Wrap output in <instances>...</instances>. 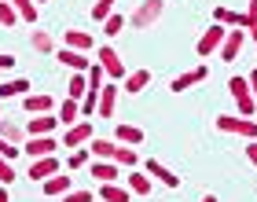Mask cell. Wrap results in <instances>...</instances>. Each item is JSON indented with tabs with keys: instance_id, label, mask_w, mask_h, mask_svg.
Masks as SVG:
<instances>
[{
	"instance_id": "6da1fadb",
	"label": "cell",
	"mask_w": 257,
	"mask_h": 202,
	"mask_svg": "<svg viewBox=\"0 0 257 202\" xmlns=\"http://www.w3.org/2000/svg\"><path fill=\"white\" fill-rule=\"evenodd\" d=\"M228 92H231V99H235V107H239V118H257V99L250 92V81L242 74L228 77Z\"/></svg>"
},
{
	"instance_id": "7a4b0ae2",
	"label": "cell",
	"mask_w": 257,
	"mask_h": 202,
	"mask_svg": "<svg viewBox=\"0 0 257 202\" xmlns=\"http://www.w3.org/2000/svg\"><path fill=\"white\" fill-rule=\"evenodd\" d=\"M162 15H166V0H140V8L128 15V26L133 30H151Z\"/></svg>"
},
{
	"instance_id": "3957f363",
	"label": "cell",
	"mask_w": 257,
	"mask_h": 202,
	"mask_svg": "<svg viewBox=\"0 0 257 202\" xmlns=\"http://www.w3.org/2000/svg\"><path fill=\"white\" fill-rule=\"evenodd\" d=\"M217 129H220V133H235V136L257 140V118H228V114H217Z\"/></svg>"
},
{
	"instance_id": "277c9868",
	"label": "cell",
	"mask_w": 257,
	"mask_h": 202,
	"mask_svg": "<svg viewBox=\"0 0 257 202\" xmlns=\"http://www.w3.org/2000/svg\"><path fill=\"white\" fill-rule=\"evenodd\" d=\"M224 37H228V26H220V22H213V26H209L206 33H202V37H198V44H195V52L198 55H213L217 48H220V44H224Z\"/></svg>"
},
{
	"instance_id": "5b68a950",
	"label": "cell",
	"mask_w": 257,
	"mask_h": 202,
	"mask_svg": "<svg viewBox=\"0 0 257 202\" xmlns=\"http://www.w3.org/2000/svg\"><path fill=\"white\" fill-rule=\"evenodd\" d=\"M242 44H246V33H242V30H231V26H228V37H224V44L217 48L220 63H235V59H239V52H242Z\"/></svg>"
},
{
	"instance_id": "8992f818",
	"label": "cell",
	"mask_w": 257,
	"mask_h": 202,
	"mask_svg": "<svg viewBox=\"0 0 257 202\" xmlns=\"http://www.w3.org/2000/svg\"><path fill=\"white\" fill-rule=\"evenodd\" d=\"M99 66L107 70V77H114V81H121V77L128 74V70H125V63H121V55L114 52L110 44H103V48H99Z\"/></svg>"
},
{
	"instance_id": "52a82bcc",
	"label": "cell",
	"mask_w": 257,
	"mask_h": 202,
	"mask_svg": "<svg viewBox=\"0 0 257 202\" xmlns=\"http://www.w3.org/2000/svg\"><path fill=\"white\" fill-rule=\"evenodd\" d=\"M118 96H121V88L114 85V81H107V85L99 88V118H114V111H118Z\"/></svg>"
},
{
	"instance_id": "ba28073f",
	"label": "cell",
	"mask_w": 257,
	"mask_h": 202,
	"mask_svg": "<svg viewBox=\"0 0 257 202\" xmlns=\"http://www.w3.org/2000/svg\"><path fill=\"white\" fill-rule=\"evenodd\" d=\"M88 140H92V125L85 122V118H81V122H74V125L66 129L63 147H70V151H74V147H81V144H88Z\"/></svg>"
},
{
	"instance_id": "9c48e42d",
	"label": "cell",
	"mask_w": 257,
	"mask_h": 202,
	"mask_svg": "<svg viewBox=\"0 0 257 202\" xmlns=\"http://www.w3.org/2000/svg\"><path fill=\"white\" fill-rule=\"evenodd\" d=\"M52 173H59V162H55V154H44V158H33V165H30L26 176L41 184V180H48Z\"/></svg>"
},
{
	"instance_id": "30bf717a",
	"label": "cell",
	"mask_w": 257,
	"mask_h": 202,
	"mask_svg": "<svg viewBox=\"0 0 257 202\" xmlns=\"http://www.w3.org/2000/svg\"><path fill=\"white\" fill-rule=\"evenodd\" d=\"M55 59H59V63H63L66 70H88V66H92V59H88L85 52H77V48H66V44H63L59 52H55Z\"/></svg>"
},
{
	"instance_id": "8fae6325",
	"label": "cell",
	"mask_w": 257,
	"mask_h": 202,
	"mask_svg": "<svg viewBox=\"0 0 257 202\" xmlns=\"http://www.w3.org/2000/svg\"><path fill=\"white\" fill-rule=\"evenodd\" d=\"M209 77V70L206 66H195V70H188V74H180V77H173V92H188V88H195V85H202V81Z\"/></svg>"
},
{
	"instance_id": "7c38bea8",
	"label": "cell",
	"mask_w": 257,
	"mask_h": 202,
	"mask_svg": "<svg viewBox=\"0 0 257 202\" xmlns=\"http://www.w3.org/2000/svg\"><path fill=\"white\" fill-rule=\"evenodd\" d=\"M55 147H59V144H55L52 136H30L26 144H22V151H26L30 158H44V154H55Z\"/></svg>"
},
{
	"instance_id": "4fadbf2b",
	"label": "cell",
	"mask_w": 257,
	"mask_h": 202,
	"mask_svg": "<svg viewBox=\"0 0 257 202\" xmlns=\"http://www.w3.org/2000/svg\"><path fill=\"white\" fill-rule=\"evenodd\" d=\"M118 169H121V165H118V162H110V158H96V162H92V176H96L99 184H114V180L121 176Z\"/></svg>"
},
{
	"instance_id": "5bb4252c",
	"label": "cell",
	"mask_w": 257,
	"mask_h": 202,
	"mask_svg": "<svg viewBox=\"0 0 257 202\" xmlns=\"http://www.w3.org/2000/svg\"><path fill=\"white\" fill-rule=\"evenodd\" d=\"M147 176H151V180H158V184H166V187H180V176L173 169H166V165H158V158L147 162Z\"/></svg>"
},
{
	"instance_id": "9a60e30c",
	"label": "cell",
	"mask_w": 257,
	"mask_h": 202,
	"mask_svg": "<svg viewBox=\"0 0 257 202\" xmlns=\"http://www.w3.org/2000/svg\"><path fill=\"white\" fill-rule=\"evenodd\" d=\"M55 122H59V114H41V118H30V122H26V133H30V136H52Z\"/></svg>"
},
{
	"instance_id": "2e32d148",
	"label": "cell",
	"mask_w": 257,
	"mask_h": 202,
	"mask_svg": "<svg viewBox=\"0 0 257 202\" xmlns=\"http://www.w3.org/2000/svg\"><path fill=\"white\" fill-rule=\"evenodd\" d=\"M22 107H26L30 114H48L52 111V96L48 92H26V96H22Z\"/></svg>"
},
{
	"instance_id": "e0dca14e",
	"label": "cell",
	"mask_w": 257,
	"mask_h": 202,
	"mask_svg": "<svg viewBox=\"0 0 257 202\" xmlns=\"http://www.w3.org/2000/svg\"><path fill=\"white\" fill-rule=\"evenodd\" d=\"M63 41H66V48H77V52H88L92 44H96V37H92V33H85V30H66Z\"/></svg>"
},
{
	"instance_id": "ac0fdd59",
	"label": "cell",
	"mask_w": 257,
	"mask_h": 202,
	"mask_svg": "<svg viewBox=\"0 0 257 202\" xmlns=\"http://www.w3.org/2000/svg\"><path fill=\"white\" fill-rule=\"evenodd\" d=\"M147 85H151V70H133V74H125V92H128V96L144 92Z\"/></svg>"
},
{
	"instance_id": "d6986e66",
	"label": "cell",
	"mask_w": 257,
	"mask_h": 202,
	"mask_svg": "<svg viewBox=\"0 0 257 202\" xmlns=\"http://www.w3.org/2000/svg\"><path fill=\"white\" fill-rule=\"evenodd\" d=\"M151 184H155V180L147 176V169H144V173H140V169H128V191H133V195H151Z\"/></svg>"
},
{
	"instance_id": "ffe728a7",
	"label": "cell",
	"mask_w": 257,
	"mask_h": 202,
	"mask_svg": "<svg viewBox=\"0 0 257 202\" xmlns=\"http://www.w3.org/2000/svg\"><path fill=\"white\" fill-rule=\"evenodd\" d=\"M30 92V81L26 77H15V81H0V99H11V96H26Z\"/></svg>"
},
{
	"instance_id": "44dd1931",
	"label": "cell",
	"mask_w": 257,
	"mask_h": 202,
	"mask_svg": "<svg viewBox=\"0 0 257 202\" xmlns=\"http://www.w3.org/2000/svg\"><path fill=\"white\" fill-rule=\"evenodd\" d=\"M88 92V74L85 70H74V74H70V88H66V96L70 99H81Z\"/></svg>"
},
{
	"instance_id": "7402d4cb",
	"label": "cell",
	"mask_w": 257,
	"mask_h": 202,
	"mask_svg": "<svg viewBox=\"0 0 257 202\" xmlns=\"http://www.w3.org/2000/svg\"><path fill=\"white\" fill-rule=\"evenodd\" d=\"M0 136L8 140V144H15V147H22L26 144V133L15 125V122H8V118H0Z\"/></svg>"
},
{
	"instance_id": "603a6c76",
	"label": "cell",
	"mask_w": 257,
	"mask_h": 202,
	"mask_svg": "<svg viewBox=\"0 0 257 202\" xmlns=\"http://www.w3.org/2000/svg\"><path fill=\"white\" fill-rule=\"evenodd\" d=\"M110 162H118V165H128V169H136V147H128V144H114V154H110Z\"/></svg>"
},
{
	"instance_id": "cb8c5ba5",
	"label": "cell",
	"mask_w": 257,
	"mask_h": 202,
	"mask_svg": "<svg viewBox=\"0 0 257 202\" xmlns=\"http://www.w3.org/2000/svg\"><path fill=\"white\" fill-rule=\"evenodd\" d=\"M99 198L103 202H128L133 191H128V187H118V184H99Z\"/></svg>"
},
{
	"instance_id": "d4e9b609",
	"label": "cell",
	"mask_w": 257,
	"mask_h": 202,
	"mask_svg": "<svg viewBox=\"0 0 257 202\" xmlns=\"http://www.w3.org/2000/svg\"><path fill=\"white\" fill-rule=\"evenodd\" d=\"M118 144H128V147L144 144V129H136V125H128V122H121V125H118Z\"/></svg>"
},
{
	"instance_id": "484cf974",
	"label": "cell",
	"mask_w": 257,
	"mask_h": 202,
	"mask_svg": "<svg viewBox=\"0 0 257 202\" xmlns=\"http://www.w3.org/2000/svg\"><path fill=\"white\" fill-rule=\"evenodd\" d=\"M59 122H63L66 129L74 125V122H81V103H77V99H70V96H66V103L59 107Z\"/></svg>"
},
{
	"instance_id": "4316f807",
	"label": "cell",
	"mask_w": 257,
	"mask_h": 202,
	"mask_svg": "<svg viewBox=\"0 0 257 202\" xmlns=\"http://www.w3.org/2000/svg\"><path fill=\"white\" fill-rule=\"evenodd\" d=\"M70 191V176H59V173H52L48 180H44V195H66Z\"/></svg>"
},
{
	"instance_id": "83f0119b",
	"label": "cell",
	"mask_w": 257,
	"mask_h": 202,
	"mask_svg": "<svg viewBox=\"0 0 257 202\" xmlns=\"http://www.w3.org/2000/svg\"><path fill=\"white\" fill-rule=\"evenodd\" d=\"M11 8L19 11V19H22V22H30V26L37 22V0H11Z\"/></svg>"
},
{
	"instance_id": "f1b7e54d",
	"label": "cell",
	"mask_w": 257,
	"mask_h": 202,
	"mask_svg": "<svg viewBox=\"0 0 257 202\" xmlns=\"http://www.w3.org/2000/svg\"><path fill=\"white\" fill-rule=\"evenodd\" d=\"M30 44H33V48H37L41 55L55 52V41H52V37H48V33H44V30H30Z\"/></svg>"
},
{
	"instance_id": "f546056e",
	"label": "cell",
	"mask_w": 257,
	"mask_h": 202,
	"mask_svg": "<svg viewBox=\"0 0 257 202\" xmlns=\"http://www.w3.org/2000/svg\"><path fill=\"white\" fill-rule=\"evenodd\" d=\"M213 22H220V26H242V15H235L231 8H213Z\"/></svg>"
},
{
	"instance_id": "4dcf8cb0",
	"label": "cell",
	"mask_w": 257,
	"mask_h": 202,
	"mask_svg": "<svg viewBox=\"0 0 257 202\" xmlns=\"http://www.w3.org/2000/svg\"><path fill=\"white\" fill-rule=\"evenodd\" d=\"M19 22H22V19H19V11L11 8V0H0V26L11 30V26H19Z\"/></svg>"
},
{
	"instance_id": "1f68e13d",
	"label": "cell",
	"mask_w": 257,
	"mask_h": 202,
	"mask_svg": "<svg viewBox=\"0 0 257 202\" xmlns=\"http://www.w3.org/2000/svg\"><path fill=\"white\" fill-rule=\"evenodd\" d=\"M88 151L96 154V158H110L114 154V140H88Z\"/></svg>"
},
{
	"instance_id": "d6a6232c",
	"label": "cell",
	"mask_w": 257,
	"mask_h": 202,
	"mask_svg": "<svg viewBox=\"0 0 257 202\" xmlns=\"http://www.w3.org/2000/svg\"><path fill=\"white\" fill-rule=\"evenodd\" d=\"M88 154H92L88 147H74V151L66 154V169H81V165L88 162Z\"/></svg>"
},
{
	"instance_id": "836d02e7",
	"label": "cell",
	"mask_w": 257,
	"mask_h": 202,
	"mask_svg": "<svg viewBox=\"0 0 257 202\" xmlns=\"http://www.w3.org/2000/svg\"><path fill=\"white\" fill-rule=\"evenodd\" d=\"M121 30H125V19L121 15H107V19H103V33H107V37H118Z\"/></svg>"
},
{
	"instance_id": "e575fe53",
	"label": "cell",
	"mask_w": 257,
	"mask_h": 202,
	"mask_svg": "<svg viewBox=\"0 0 257 202\" xmlns=\"http://www.w3.org/2000/svg\"><path fill=\"white\" fill-rule=\"evenodd\" d=\"M107 15H114V0H96V4H92V19L103 22Z\"/></svg>"
},
{
	"instance_id": "d590c367",
	"label": "cell",
	"mask_w": 257,
	"mask_h": 202,
	"mask_svg": "<svg viewBox=\"0 0 257 202\" xmlns=\"http://www.w3.org/2000/svg\"><path fill=\"white\" fill-rule=\"evenodd\" d=\"M11 180H15V162H8L0 154V184H11Z\"/></svg>"
},
{
	"instance_id": "8d00e7d4",
	"label": "cell",
	"mask_w": 257,
	"mask_h": 202,
	"mask_svg": "<svg viewBox=\"0 0 257 202\" xmlns=\"http://www.w3.org/2000/svg\"><path fill=\"white\" fill-rule=\"evenodd\" d=\"M19 151H22V147H15V144H8V140L0 136V154H4L8 162H15V158H19Z\"/></svg>"
},
{
	"instance_id": "74e56055",
	"label": "cell",
	"mask_w": 257,
	"mask_h": 202,
	"mask_svg": "<svg viewBox=\"0 0 257 202\" xmlns=\"http://www.w3.org/2000/svg\"><path fill=\"white\" fill-rule=\"evenodd\" d=\"M92 198H96L92 191H74V187H70V191L63 195V202H92Z\"/></svg>"
},
{
	"instance_id": "f35d334b",
	"label": "cell",
	"mask_w": 257,
	"mask_h": 202,
	"mask_svg": "<svg viewBox=\"0 0 257 202\" xmlns=\"http://www.w3.org/2000/svg\"><path fill=\"white\" fill-rule=\"evenodd\" d=\"M246 162L257 169V140H246Z\"/></svg>"
},
{
	"instance_id": "ab89813d",
	"label": "cell",
	"mask_w": 257,
	"mask_h": 202,
	"mask_svg": "<svg viewBox=\"0 0 257 202\" xmlns=\"http://www.w3.org/2000/svg\"><path fill=\"white\" fill-rule=\"evenodd\" d=\"M15 66V55H8V52H0V70H11Z\"/></svg>"
},
{
	"instance_id": "60d3db41",
	"label": "cell",
	"mask_w": 257,
	"mask_h": 202,
	"mask_svg": "<svg viewBox=\"0 0 257 202\" xmlns=\"http://www.w3.org/2000/svg\"><path fill=\"white\" fill-rule=\"evenodd\" d=\"M246 81H250V92H253V99H257V66L246 74Z\"/></svg>"
},
{
	"instance_id": "b9f144b4",
	"label": "cell",
	"mask_w": 257,
	"mask_h": 202,
	"mask_svg": "<svg viewBox=\"0 0 257 202\" xmlns=\"http://www.w3.org/2000/svg\"><path fill=\"white\" fill-rule=\"evenodd\" d=\"M0 202H11V195H8V187L0 184Z\"/></svg>"
},
{
	"instance_id": "7bdbcfd3",
	"label": "cell",
	"mask_w": 257,
	"mask_h": 202,
	"mask_svg": "<svg viewBox=\"0 0 257 202\" xmlns=\"http://www.w3.org/2000/svg\"><path fill=\"white\" fill-rule=\"evenodd\" d=\"M198 202H217V195H213V191H206V195L198 198Z\"/></svg>"
},
{
	"instance_id": "ee69618b",
	"label": "cell",
	"mask_w": 257,
	"mask_h": 202,
	"mask_svg": "<svg viewBox=\"0 0 257 202\" xmlns=\"http://www.w3.org/2000/svg\"><path fill=\"white\" fill-rule=\"evenodd\" d=\"M250 41H253V52H257V30H250Z\"/></svg>"
},
{
	"instance_id": "f6af8a7d",
	"label": "cell",
	"mask_w": 257,
	"mask_h": 202,
	"mask_svg": "<svg viewBox=\"0 0 257 202\" xmlns=\"http://www.w3.org/2000/svg\"><path fill=\"white\" fill-rule=\"evenodd\" d=\"M0 118H4V99H0Z\"/></svg>"
},
{
	"instance_id": "bcb514c9",
	"label": "cell",
	"mask_w": 257,
	"mask_h": 202,
	"mask_svg": "<svg viewBox=\"0 0 257 202\" xmlns=\"http://www.w3.org/2000/svg\"><path fill=\"white\" fill-rule=\"evenodd\" d=\"M37 4H44V0H37Z\"/></svg>"
}]
</instances>
